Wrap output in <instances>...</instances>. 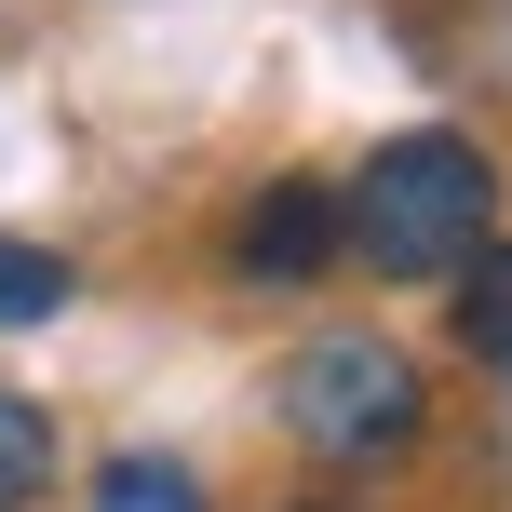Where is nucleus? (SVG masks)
I'll list each match as a JSON object with an SVG mask.
<instances>
[{"label":"nucleus","instance_id":"f257e3e1","mask_svg":"<svg viewBox=\"0 0 512 512\" xmlns=\"http://www.w3.org/2000/svg\"><path fill=\"white\" fill-rule=\"evenodd\" d=\"M486 230H499V162L445 122L378 135L364 176L337 189V256H364L378 283H459Z\"/></svg>","mask_w":512,"mask_h":512},{"label":"nucleus","instance_id":"f03ea898","mask_svg":"<svg viewBox=\"0 0 512 512\" xmlns=\"http://www.w3.org/2000/svg\"><path fill=\"white\" fill-rule=\"evenodd\" d=\"M283 418H297V445L324 472H391L418 432H432V378H418L405 337L378 324H324L297 351V378H283Z\"/></svg>","mask_w":512,"mask_h":512},{"label":"nucleus","instance_id":"7ed1b4c3","mask_svg":"<svg viewBox=\"0 0 512 512\" xmlns=\"http://www.w3.org/2000/svg\"><path fill=\"white\" fill-rule=\"evenodd\" d=\"M230 270L243 283H324L337 270V189H310V176L256 189V203L230 216Z\"/></svg>","mask_w":512,"mask_h":512},{"label":"nucleus","instance_id":"20e7f679","mask_svg":"<svg viewBox=\"0 0 512 512\" xmlns=\"http://www.w3.org/2000/svg\"><path fill=\"white\" fill-rule=\"evenodd\" d=\"M459 351L512 378V243H499V230L472 243V270H459Z\"/></svg>","mask_w":512,"mask_h":512},{"label":"nucleus","instance_id":"39448f33","mask_svg":"<svg viewBox=\"0 0 512 512\" xmlns=\"http://www.w3.org/2000/svg\"><path fill=\"white\" fill-rule=\"evenodd\" d=\"M41 486H54V418L27 391H0V512H27Z\"/></svg>","mask_w":512,"mask_h":512},{"label":"nucleus","instance_id":"423d86ee","mask_svg":"<svg viewBox=\"0 0 512 512\" xmlns=\"http://www.w3.org/2000/svg\"><path fill=\"white\" fill-rule=\"evenodd\" d=\"M95 512H203V486H189L162 445H135V459H108V472H95Z\"/></svg>","mask_w":512,"mask_h":512},{"label":"nucleus","instance_id":"0eeeda50","mask_svg":"<svg viewBox=\"0 0 512 512\" xmlns=\"http://www.w3.org/2000/svg\"><path fill=\"white\" fill-rule=\"evenodd\" d=\"M54 310H68V256L0 230V324H54Z\"/></svg>","mask_w":512,"mask_h":512}]
</instances>
